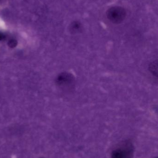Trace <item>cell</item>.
<instances>
[{
	"instance_id": "6da1fadb",
	"label": "cell",
	"mask_w": 158,
	"mask_h": 158,
	"mask_svg": "<svg viewBox=\"0 0 158 158\" xmlns=\"http://www.w3.org/2000/svg\"><path fill=\"white\" fill-rule=\"evenodd\" d=\"M133 154L132 144L129 141H126L113 150L111 158H133Z\"/></svg>"
},
{
	"instance_id": "7a4b0ae2",
	"label": "cell",
	"mask_w": 158,
	"mask_h": 158,
	"mask_svg": "<svg viewBox=\"0 0 158 158\" xmlns=\"http://www.w3.org/2000/svg\"><path fill=\"white\" fill-rule=\"evenodd\" d=\"M126 15V10L122 6H112L109 8L106 12L108 19L113 24H120L125 20Z\"/></svg>"
},
{
	"instance_id": "3957f363",
	"label": "cell",
	"mask_w": 158,
	"mask_h": 158,
	"mask_svg": "<svg viewBox=\"0 0 158 158\" xmlns=\"http://www.w3.org/2000/svg\"><path fill=\"white\" fill-rule=\"evenodd\" d=\"M83 29V27L81 23L78 21H74L71 22L70 26V30L71 33H78L81 32Z\"/></svg>"
},
{
	"instance_id": "277c9868",
	"label": "cell",
	"mask_w": 158,
	"mask_h": 158,
	"mask_svg": "<svg viewBox=\"0 0 158 158\" xmlns=\"http://www.w3.org/2000/svg\"><path fill=\"white\" fill-rule=\"evenodd\" d=\"M59 83L62 84L69 85L72 83L73 81V77L68 73H64L62 74L58 78Z\"/></svg>"
}]
</instances>
